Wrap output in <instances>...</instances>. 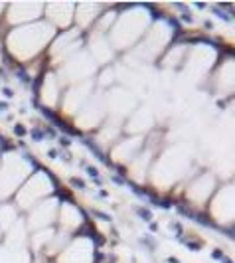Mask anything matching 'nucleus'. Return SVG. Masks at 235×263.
Returning <instances> with one entry per match:
<instances>
[{"instance_id":"nucleus-3","label":"nucleus","mask_w":235,"mask_h":263,"mask_svg":"<svg viewBox=\"0 0 235 263\" xmlns=\"http://www.w3.org/2000/svg\"><path fill=\"white\" fill-rule=\"evenodd\" d=\"M40 111H42V115H44L46 119H50L51 123H55L57 119H60V117H55V113H53L51 109H47V107H40Z\"/></svg>"},{"instance_id":"nucleus-13","label":"nucleus","mask_w":235,"mask_h":263,"mask_svg":"<svg viewBox=\"0 0 235 263\" xmlns=\"http://www.w3.org/2000/svg\"><path fill=\"white\" fill-rule=\"evenodd\" d=\"M87 174L91 176V178H99V172H97V168H93V166H87Z\"/></svg>"},{"instance_id":"nucleus-14","label":"nucleus","mask_w":235,"mask_h":263,"mask_svg":"<svg viewBox=\"0 0 235 263\" xmlns=\"http://www.w3.org/2000/svg\"><path fill=\"white\" fill-rule=\"evenodd\" d=\"M211 255H213V259H219V261L223 259V257H225V255H223V251H221V249H215V251H213Z\"/></svg>"},{"instance_id":"nucleus-4","label":"nucleus","mask_w":235,"mask_h":263,"mask_svg":"<svg viewBox=\"0 0 235 263\" xmlns=\"http://www.w3.org/2000/svg\"><path fill=\"white\" fill-rule=\"evenodd\" d=\"M176 210H178L180 214H182V216H188V218H192V220L196 218V214L192 212V210H190L188 206H184V204H178V206H176Z\"/></svg>"},{"instance_id":"nucleus-2","label":"nucleus","mask_w":235,"mask_h":263,"mask_svg":"<svg viewBox=\"0 0 235 263\" xmlns=\"http://www.w3.org/2000/svg\"><path fill=\"white\" fill-rule=\"evenodd\" d=\"M55 125H57V129H61L63 133H67V135H79L75 129H71V127L67 125V123H63L61 119H57V121H55Z\"/></svg>"},{"instance_id":"nucleus-24","label":"nucleus","mask_w":235,"mask_h":263,"mask_svg":"<svg viewBox=\"0 0 235 263\" xmlns=\"http://www.w3.org/2000/svg\"><path fill=\"white\" fill-rule=\"evenodd\" d=\"M221 263H233V261L229 259V257H223V259H221Z\"/></svg>"},{"instance_id":"nucleus-10","label":"nucleus","mask_w":235,"mask_h":263,"mask_svg":"<svg viewBox=\"0 0 235 263\" xmlns=\"http://www.w3.org/2000/svg\"><path fill=\"white\" fill-rule=\"evenodd\" d=\"M30 135H32V138H34L36 143H40L42 138H44V131H40V129H34V131H32Z\"/></svg>"},{"instance_id":"nucleus-15","label":"nucleus","mask_w":235,"mask_h":263,"mask_svg":"<svg viewBox=\"0 0 235 263\" xmlns=\"http://www.w3.org/2000/svg\"><path fill=\"white\" fill-rule=\"evenodd\" d=\"M170 228L176 229V234H182V225H180L178 222H172V224H170Z\"/></svg>"},{"instance_id":"nucleus-21","label":"nucleus","mask_w":235,"mask_h":263,"mask_svg":"<svg viewBox=\"0 0 235 263\" xmlns=\"http://www.w3.org/2000/svg\"><path fill=\"white\" fill-rule=\"evenodd\" d=\"M111 180H113L115 184H122V178H121V176H111Z\"/></svg>"},{"instance_id":"nucleus-12","label":"nucleus","mask_w":235,"mask_h":263,"mask_svg":"<svg viewBox=\"0 0 235 263\" xmlns=\"http://www.w3.org/2000/svg\"><path fill=\"white\" fill-rule=\"evenodd\" d=\"M14 133H16L18 137H24V135H26V129H24L22 125H14Z\"/></svg>"},{"instance_id":"nucleus-8","label":"nucleus","mask_w":235,"mask_h":263,"mask_svg":"<svg viewBox=\"0 0 235 263\" xmlns=\"http://www.w3.org/2000/svg\"><path fill=\"white\" fill-rule=\"evenodd\" d=\"M95 218H99V220H103V222H111V216L109 214H105V212H99V210H93L91 212Z\"/></svg>"},{"instance_id":"nucleus-7","label":"nucleus","mask_w":235,"mask_h":263,"mask_svg":"<svg viewBox=\"0 0 235 263\" xmlns=\"http://www.w3.org/2000/svg\"><path fill=\"white\" fill-rule=\"evenodd\" d=\"M213 12H215V16H217V18L225 20V22H227V20H231V16H229V14H225V12H223V10H221L219 6H215V8H213Z\"/></svg>"},{"instance_id":"nucleus-20","label":"nucleus","mask_w":235,"mask_h":263,"mask_svg":"<svg viewBox=\"0 0 235 263\" xmlns=\"http://www.w3.org/2000/svg\"><path fill=\"white\" fill-rule=\"evenodd\" d=\"M47 156H50V158H55V156H57V150H55V148L47 150Z\"/></svg>"},{"instance_id":"nucleus-1","label":"nucleus","mask_w":235,"mask_h":263,"mask_svg":"<svg viewBox=\"0 0 235 263\" xmlns=\"http://www.w3.org/2000/svg\"><path fill=\"white\" fill-rule=\"evenodd\" d=\"M83 143H85V144H87V147H89V148H91V152H93V154H95V156H97L99 160H103V162H105V164H109V166H111V162H109V160H107V158H105V154H103V152H101V150H99L97 147H95V144H93L91 141H83Z\"/></svg>"},{"instance_id":"nucleus-11","label":"nucleus","mask_w":235,"mask_h":263,"mask_svg":"<svg viewBox=\"0 0 235 263\" xmlns=\"http://www.w3.org/2000/svg\"><path fill=\"white\" fill-rule=\"evenodd\" d=\"M69 184L75 186V188H79V190H85V182L79 180V178H71V180H69Z\"/></svg>"},{"instance_id":"nucleus-16","label":"nucleus","mask_w":235,"mask_h":263,"mask_svg":"<svg viewBox=\"0 0 235 263\" xmlns=\"http://www.w3.org/2000/svg\"><path fill=\"white\" fill-rule=\"evenodd\" d=\"M182 20H184V22H192L194 18L190 16V12H188V10H184V12H182Z\"/></svg>"},{"instance_id":"nucleus-19","label":"nucleus","mask_w":235,"mask_h":263,"mask_svg":"<svg viewBox=\"0 0 235 263\" xmlns=\"http://www.w3.org/2000/svg\"><path fill=\"white\" fill-rule=\"evenodd\" d=\"M60 143L63 144V147H69V144H71V141H69L67 137H61V138H60Z\"/></svg>"},{"instance_id":"nucleus-6","label":"nucleus","mask_w":235,"mask_h":263,"mask_svg":"<svg viewBox=\"0 0 235 263\" xmlns=\"http://www.w3.org/2000/svg\"><path fill=\"white\" fill-rule=\"evenodd\" d=\"M194 220H196V222H197V224H202V225H207V228H215V224H213V222H211V220H210V218H206V216H202V214H200V216H196Z\"/></svg>"},{"instance_id":"nucleus-17","label":"nucleus","mask_w":235,"mask_h":263,"mask_svg":"<svg viewBox=\"0 0 235 263\" xmlns=\"http://www.w3.org/2000/svg\"><path fill=\"white\" fill-rule=\"evenodd\" d=\"M186 245H188V247H190V249H194V251H197V249H200V247H202V245H200V243H192V241H186Z\"/></svg>"},{"instance_id":"nucleus-5","label":"nucleus","mask_w":235,"mask_h":263,"mask_svg":"<svg viewBox=\"0 0 235 263\" xmlns=\"http://www.w3.org/2000/svg\"><path fill=\"white\" fill-rule=\"evenodd\" d=\"M136 214H138V218L144 220V222H150L152 220V214H150V210H146V208H136Z\"/></svg>"},{"instance_id":"nucleus-18","label":"nucleus","mask_w":235,"mask_h":263,"mask_svg":"<svg viewBox=\"0 0 235 263\" xmlns=\"http://www.w3.org/2000/svg\"><path fill=\"white\" fill-rule=\"evenodd\" d=\"M2 93L6 95V97H12V95H14V91L10 89V87H4V89H2Z\"/></svg>"},{"instance_id":"nucleus-23","label":"nucleus","mask_w":235,"mask_h":263,"mask_svg":"<svg viewBox=\"0 0 235 263\" xmlns=\"http://www.w3.org/2000/svg\"><path fill=\"white\" fill-rule=\"evenodd\" d=\"M8 109V105L6 103H0V111H6Z\"/></svg>"},{"instance_id":"nucleus-9","label":"nucleus","mask_w":235,"mask_h":263,"mask_svg":"<svg viewBox=\"0 0 235 263\" xmlns=\"http://www.w3.org/2000/svg\"><path fill=\"white\" fill-rule=\"evenodd\" d=\"M16 75H18V77L22 79L24 83H30V77H28V73H26L22 67H16Z\"/></svg>"},{"instance_id":"nucleus-22","label":"nucleus","mask_w":235,"mask_h":263,"mask_svg":"<svg viewBox=\"0 0 235 263\" xmlns=\"http://www.w3.org/2000/svg\"><path fill=\"white\" fill-rule=\"evenodd\" d=\"M168 263H180V259H176V257H168Z\"/></svg>"}]
</instances>
